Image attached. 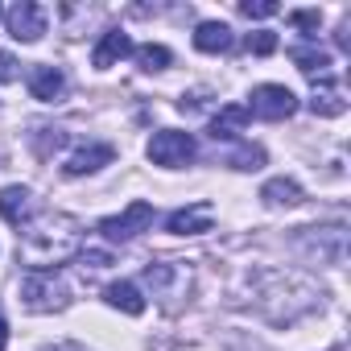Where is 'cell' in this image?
Returning <instances> with one entry per match:
<instances>
[{
    "instance_id": "obj_1",
    "label": "cell",
    "mask_w": 351,
    "mask_h": 351,
    "mask_svg": "<svg viewBox=\"0 0 351 351\" xmlns=\"http://www.w3.org/2000/svg\"><path fill=\"white\" fill-rule=\"evenodd\" d=\"M17 244H21V261L34 269V273H54L62 261H71L83 244V232H79V219L75 215H62V211H42L34 215L21 232H17Z\"/></svg>"
},
{
    "instance_id": "obj_2",
    "label": "cell",
    "mask_w": 351,
    "mask_h": 351,
    "mask_svg": "<svg viewBox=\"0 0 351 351\" xmlns=\"http://www.w3.org/2000/svg\"><path fill=\"white\" fill-rule=\"evenodd\" d=\"M21 302L34 310V314H54V310H62L66 302H71V293H66V285L58 281V273H25V281H21Z\"/></svg>"
},
{
    "instance_id": "obj_3",
    "label": "cell",
    "mask_w": 351,
    "mask_h": 351,
    "mask_svg": "<svg viewBox=\"0 0 351 351\" xmlns=\"http://www.w3.org/2000/svg\"><path fill=\"white\" fill-rule=\"evenodd\" d=\"M149 223H153V207L149 203H128L120 215H108V219H99V232H104V240H112V244H124V240H136L141 232H149Z\"/></svg>"
},
{
    "instance_id": "obj_4",
    "label": "cell",
    "mask_w": 351,
    "mask_h": 351,
    "mask_svg": "<svg viewBox=\"0 0 351 351\" xmlns=\"http://www.w3.org/2000/svg\"><path fill=\"white\" fill-rule=\"evenodd\" d=\"M195 157V136L191 132H178V128H161L153 141H149V161L153 165H165V169H178Z\"/></svg>"
},
{
    "instance_id": "obj_5",
    "label": "cell",
    "mask_w": 351,
    "mask_h": 351,
    "mask_svg": "<svg viewBox=\"0 0 351 351\" xmlns=\"http://www.w3.org/2000/svg\"><path fill=\"white\" fill-rule=\"evenodd\" d=\"M298 112V95L281 83H265L252 91V104H248V116L256 120H289Z\"/></svg>"
},
{
    "instance_id": "obj_6",
    "label": "cell",
    "mask_w": 351,
    "mask_h": 351,
    "mask_svg": "<svg viewBox=\"0 0 351 351\" xmlns=\"http://www.w3.org/2000/svg\"><path fill=\"white\" fill-rule=\"evenodd\" d=\"M5 21H9V34H13L17 42H38V38L46 34V9L34 5V0H21V5H13Z\"/></svg>"
},
{
    "instance_id": "obj_7",
    "label": "cell",
    "mask_w": 351,
    "mask_h": 351,
    "mask_svg": "<svg viewBox=\"0 0 351 351\" xmlns=\"http://www.w3.org/2000/svg\"><path fill=\"white\" fill-rule=\"evenodd\" d=\"M211 223H215V207L211 203H191V207H178L165 219V232H173V236H203V232H211Z\"/></svg>"
},
{
    "instance_id": "obj_8",
    "label": "cell",
    "mask_w": 351,
    "mask_h": 351,
    "mask_svg": "<svg viewBox=\"0 0 351 351\" xmlns=\"http://www.w3.org/2000/svg\"><path fill=\"white\" fill-rule=\"evenodd\" d=\"M112 157H116V149H112V145H83V149H75V153L66 157L62 173H66V178H83V173L104 169Z\"/></svg>"
},
{
    "instance_id": "obj_9",
    "label": "cell",
    "mask_w": 351,
    "mask_h": 351,
    "mask_svg": "<svg viewBox=\"0 0 351 351\" xmlns=\"http://www.w3.org/2000/svg\"><path fill=\"white\" fill-rule=\"evenodd\" d=\"M29 91H34V99H42V104H58V99L66 95V75H62L58 66H34V71H29Z\"/></svg>"
},
{
    "instance_id": "obj_10",
    "label": "cell",
    "mask_w": 351,
    "mask_h": 351,
    "mask_svg": "<svg viewBox=\"0 0 351 351\" xmlns=\"http://www.w3.org/2000/svg\"><path fill=\"white\" fill-rule=\"evenodd\" d=\"M136 46H132V38L124 34V29H108L104 38H99V46H95V54H91V62L99 66V71H108V66H116L120 58H128Z\"/></svg>"
},
{
    "instance_id": "obj_11",
    "label": "cell",
    "mask_w": 351,
    "mask_h": 351,
    "mask_svg": "<svg viewBox=\"0 0 351 351\" xmlns=\"http://www.w3.org/2000/svg\"><path fill=\"white\" fill-rule=\"evenodd\" d=\"M232 46H236V38H232V25H223V21H203L195 29V50H203V54H228Z\"/></svg>"
},
{
    "instance_id": "obj_12",
    "label": "cell",
    "mask_w": 351,
    "mask_h": 351,
    "mask_svg": "<svg viewBox=\"0 0 351 351\" xmlns=\"http://www.w3.org/2000/svg\"><path fill=\"white\" fill-rule=\"evenodd\" d=\"M310 112L314 116H343L347 112V99L339 95V87L322 75V79H314V91H310Z\"/></svg>"
},
{
    "instance_id": "obj_13",
    "label": "cell",
    "mask_w": 351,
    "mask_h": 351,
    "mask_svg": "<svg viewBox=\"0 0 351 351\" xmlns=\"http://www.w3.org/2000/svg\"><path fill=\"white\" fill-rule=\"evenodd\" d=\"M244 124H248V108L228 104V108H219V112L211 116V136H215V141H236V136L244 132Z\"/></svg>"
},
{
    "instance_id": "obj_14",
    "label": "cell",
    "mask_w": 351,
    "mask_h": 351,
    "mask_svg": "<svg viewBox=\"0 0 351 351\" xmlns=\"http://www.w3.org/2000/svg\"><path fill=\"white\" fill-rule=\"evenodd\" d=\"M104 298H108V306L112 310H120V314H145V298H141V289L132 285V281H112L108 289H104Z\"/></svg>"
},
{
    "instance_id": "obj_15",
    "label": "cell",
    "mask_w": 351,
    "mask_h": 351,
    "mask_svg": "<svg viewBox=\"0 0 351 351\" xmlns=\"http://www.w3.org/2000/svg\"><path fill=\"white\" fill-rule=\"evenodd\" d=\"M0 215L13 228H25L29 223V191L25 186H5L0 191Z\"/></svg>"
},
{
    "instance_id": "obj_16",
    "label": "cell",
    "mask_w": 351,
    "mask_h": 351,
    "mask_svg": "<svg viewBox=\"0 0 351 351\" xmlns=\"http://www.w3.org/2000/svg\"><path fill=\"white\" fill-rule=\"evenodd\" d=\"M289 58L298 62V71L302 75H310V79H322L326 75V66H330V54L322 50V46H293L289 50Z\"/></svg>"
},
{
    "instance_id": "obj_17",
    "label": "cell",
    "mask_w": 351,
    "mask_h": 351,
    "mask_svg": "<svg viewBox=\"0 0 351 351\" xmlns=\"http://www.w3.org/2000/svg\"><path fill=\"white\" fill-rule=\"evenodd\" d=\"M261 199H265L269 207H298V203H302V186H298L293 178H273V182H265Z\"/></svg>"
},
{
    "instance_id": "obj_18",
    "label": "cell",
    "mask_w": 351,
    "mask_h": 351,
    "mask_svg": "<svg viewBox=\"0 0 351 351\" xmlns=\"http://www.w3.org/2000/svg\"><path fill=\"white\" fill-rule=\"evenodd\" d=\"M132 54H136V66H141V71H149V75L165 71V66H169V58H173L165 46H153V42H149V46H136Z\"/></svg>"
},
{
    "instance_id": "obj_19",
    "label": "cell",
    "mask_w": 351,
    "mask_h": 351,
    "mask_svg": "<svg viewBox=\"0 0 351 351\" xmlns=\"http://www.w3.org/2000/svg\"><path fill=\"white\" fill-rule=\"evenodd\" d=\"M228 165H236V169H261V165H265V149H256V145H240V149L228 157Z\"/></svg>"
},
{
    "instance_id": "obj_20",
    "label": "cell",
    "mask_w": 351,
    "mask_h": 351,
    "mask_svg": "<svg viewBox=\"0 0 351 351\" xmlns=\"http://www.w3.org/2000/svg\"><path fill=\"white\" fill-rule=\"evenodd\" d=\"M240 13H244V17H252V21H265V17H277V13H281V5H277V0H244Z\"/></svg>"
},
{
    "instance_id": "obj_21",
    "label": "cell",
    "mask_w": 351,
    "mask_h": 351,
    "mask_svg": "<svg viewBox=\"0 0 351 351\" xmlns=\"http://www.w3.org/2000/svg\"><path fill=\"white\" fill-rule=\"evenodd\" d=\"M244 46H248V54H261V58H265V54L277 50V34H273V29H256V34H248Z\"/></svg>"
},
{
    "instance_id": "obj_22",
    "label": "cell",
    "mask_w": 351,
    "mask_h": 351,
    "mask_svg": "<svg viewBox=\"0 0 351 351\" xmlns=\"http://www.w3.org/2000/svg\"><path fill=\"white\" fill-rule=\"evenodd\" d=\"M289 21H293L298 29H306V34H318L322 13H318V9H293V13H289Z\"/></svg>"
},
{
    "instance_id": "obj_23",
    "label": "cell",
    "mask_w": 351,
    "mask_h": 351,
    "mask_svg": "<svg viewBox=\"0 0 351 351\" xmlns=\"http://www.w3.org/2000/svg\"><path fill=\"white\" fill-rule=\"evenodd\" d=\"M46 136H38V157H50L54 149H62V141H66V132H58V128H42Z\"/></svg>"
},
{
    "instance_id": "obj_24",
    "label": "cell",
    "mask_w": 351,
    "mask_h": 351,
    "mask_svg": "<svg viewBox=\"0 0 351 351\" xmlns=\"http://www.w3.org/2000/svg\"><path fill=\"white\" fill-rule=\"evenodd\" d=\"M21 75V66H17V58L9 54V50H0V83H13Z\"/></svg>"
},
{
    "instance_id": "obj_25",
    "label": "cell",
    "mask_w": 351,
    "mask_h": 351,
    "mask_svg": "<svg viewBox=\"0 0 351 351\" xmlns=\"http://www.w3.org/2000/svg\"><path fill=\"white\" fill-rule=\"evenodd\" d=\"M108 265H112L108 252H87V256H83V269H108Z\"/></svg>"
},
{
    "instance_id": "obj_26",
    "label": "cell",
    "mask_w": 351,
    "mask_h": 351,
    "mask_svg": "<svg viewBox=\"0 0 351 351\" xmlns=\"http://www.w3.org/2000/svg\"><path fill=\"white\" fill-rule=\"evenodd\" d=\"M5 343H9V326H5V318H0V351H5Z\"/></svg>"
},
{
    "instance_id": "obj_27",
    "label": "cell",
    "mask_w": 351,
    "mask_h": 351,
    "mask_svg": "<svg viewBox=\"0 0 351 351\" xmlns=\"http://www.w3.org/2000/svg\"><path fill=\"white\" fill-rule=\"evenodd\" d=\"M0 17H5V13H0Z\"/></svg>"
}]
</instances>
